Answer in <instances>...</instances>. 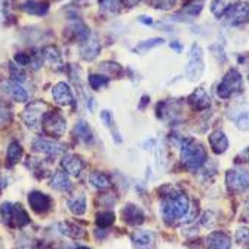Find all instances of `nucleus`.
I'll list each match as a JSON object with an SVG mask.
<instances>
[{
  "instance_id": "37998d69",
  "label": "nucleus",
  "mask_w": 249,
  "mask_h": 249,
  "mask_svg": "<svg viewBox=\"0 0 249 249\" xmlns=\"http://www.w3.org/2000/svg\"><path fill=\"white\" fill-rule=\"evenodd\" d=\"M202 226H205V227H212L213 224H215V215H213V212H205L203 213V216H202Z\"/></svg>"
},
{
  "instance_id": "2f4dec72",
  "label": "nucleus",
  "mask_w": 249,
  "mask_h": 249,
  "mask_svg": "<svg viewBox=\"0 0 249 249\" xmlns=\"http://www.w3.org/2000/svg\"><path fill=\"white\" fill-rule=\"evenodd\" d=\"M59 231L62 233V234H67V236H70V237H82L83 234H85V231H83V229L82 227H79L77 224H73V223H61L59 226Z\"/></svg>"
},
{
  "instance_id": "f704fd0d",
  "label": "nucleus",
  "mask_w": 249,
  "mask_h": 249,
  "mask_svg": "<svg viewBox=\"0 0 249 249\" xmlns=\"http://www.w3.org/2000/svg\"><path fill=\"white\" fill-rule=\"evenodd\" d=\"M88 82H89V86L93 90H100V89H103V88H106L108 85V77L101 76V74H90L88 77Z\"/></svg>"
},
{
  "instance_id": "20e7f679",
  "label": "nucleus",
  "mask_w": 249,
  "mask_h": 249,
  "mask_svg": "<svg viewBox=\"0 0 249 249\" xmlns=\"http://www.w3.org/2000/svg\"><path fill=\"white\" fill-rule=\"evenodd\" d=\"M0 215H2L3 223L9 227L21 229L30 223V218L25 209L19 203H11V202L3 203L0 206Z\"/></svg>"
},
{
  "instance_id": "49530a36",
  "label": "nucleus",
  "mask_w": 249,
  "mask_h": 249,
  "mask_svg": "<svg viewBox=\"0 0 249 249\" xmlns=\"http://www.w3.org/2000/svg\"><path fill=\"white\" fill-rule=\"evenodd\" d=\"M169 46H171L172 49H175L177 52H181V51H182V45H181L179 42H177V40H175V42H172Z\"/></svg>"
},
{
  "instance_id": "6e6552de",
  "label": "nucleus",
  "mask_w": 249,
  "mask_h": 249,
  "mask_svg": "<svg viewBox=\"0 0 249 249\" xmlns=\"http://www.w3.org/2000/svg\"><path fill=\"white\" fill-rule=\"evenodd\" d=\"M0 93L11 101L15 103H27L28 93L19 82L12 79H2L0 80Z\"/></svg>"
},
{
  "instance_id": "39448f33",
  "label": "nucleus",
  "mask_w": 249,
  "mask_h": 249,
  "mask_svg": "<svg viewBox=\"0 0 249 249\" xmlns=\"http://www.w3.org/2000/svg\"><path fill=\"white\" fill-rule=\"evenodd\" d=\"M42 129L48 137L59 138L66 134L67 120L59 111H46L42 119Z\"/></svg>"
},
{
  "instance_id": "4c0bfd02",
  "label": "nucleus",
  "mask_w": 249,
  "mask_h": 249,
  "mask_svg": "<svg viewBox=\"0 0 249 249\" xmlns=\"http://www.w3.org/2000/svg\"><path fill=\"white\" fill-rule=\"evenodd\" d=\"M101 70L113 74V76H120L123 73V69L117 64V62H111V61H106L101 64Z\"/></svg>"
},
{
  "instance_id": "3c124183",
  "label": "nucleus",
  "mask_w": 249,
  "mask_h": 249,
  "mask_svg": "<svg viewBox=\"0 0 249 249\" xmlns=\"http://www.w3.org/2000/svg\"><path fill=\"white\" fill-rule=\"evenodd\" d=\"M55 249H58V248H55Z\"/></svg>"
},
{
  "instance_id": "9b49d317",
  "label": "nucleus",
  "mask_w": 249,
  "mask_h": 249,
  "mask_svg": "<svg viewBox=\"0 0 249 249\" xmlns=\"http://www.w3.org/2000/svg\"><path fill=\"white\" fill-rule=\"evenodd\" d=\"M224 17L231 25H242L249 22V3H234Z\"/></svg>"
},
{
  "instance_id": "c9c22d12",
  "label": "nucleus",
  "mask_w": 249,
  "mask_h": 249,
  "mask_svg": "<svg viewBox=\"0 0 249 249\" xmlns=\"http://www.w3.org/2000/svg\"><path fill=\"white\" fill-rule=\"evenodd\" d=\"M114 223V213L113 212H98L97 213V224L98 227L101 229H106V227H110L111 224Z\"/></svg>"
},
{
  "instance_id": "a211bd4d",
  "label": "nucleus",
  "mask_w": 249,
  "mask_h": 249,
  "mask_svg": "<svg viewBox=\"0 0 249 249\" xmlns=\"http://www.w3.org/2000/svg\"><path fill=\"white\" fill-rule=\"evenodd\" d=\"M206 246L209 249H230L231 239L224 231H212L206 237Z\"/></svg>"
},
{
  "instance_id": "8fccbe9b",
  "label": "nucleus",
  "mask_w": 249,
  "mask_h": 249,
  "mask_svg": "<svg viewBox=\"0 0 249 249\" xmlns=\"http://www.w3.org/2000/svg\"><path fill=\"white\" fill-rule=\"evenodd\" d=\"M0 249H2V245H0Z\"/></svg>"
},
{
  "instance_id": "412c9836",
  "label": "nucleus",
  "mask_w": 249,
  "mask_h": 249,
  "mask_svg": "<svg viewBox=\"0 0 249 249\" xmlns=\"http://www.w3.org/2000/svg\"><path fill=\"white\" fill-rule=\"evenodd\" d=\"M101 52V45L95 39H86L80 43V56L86 61L95 59Z\"/></svg>"
},
{
  "instance_id": "09e8293b",
  "label": "nucleus",
  "mask_w": 249,
  "mask_h": 249,
  "mask_svg": "<svg viewBox=\"0 0 249 249\" xmlns=\"http://www.w3.org/2000/svg\"><path fill=\"white\" fill-rule=\"evenodd\" d=\"M74 249H89V248H86V246H76Z\"/></svg>"
},
{
  "instance_id": "4468645a",
  "label": "nucleus",
  "mask_w": 249,
  "mask_h": 249,
  "mask_svg": "<svg viewBox=\"0 0 249 249\" xmlns=\"http://www.w3.org/2000/svg\"><path fill=\"white\" fill-rule=\"evenodd\" d=\"M28 205L37 213L48 212L52 206V199L42 192H31L28 195Z\"/></svg>"
},
{
  "instance_id": "58836bf2",
  "label": "nucleus",
  "mask_w": 249,
  "mask_h": 249,
  "mask_svg": "<svg viewBox=\"0 0 249 249\" xmlns=\"http://www.w3.org/2000/svg\"><path fill=\"white\" fill-rule=\"evenodd\" d=\"M24 67H21V66H17V64H11V77H12V80H15V82H24V80H27V73L22 70Z\"/></svg>"
},
{
  "instance_id": "473e14b6",
  "label": "nucleus",
  "mask_w": 249,
  "mask_h": 249,
  "mask_svg": "<svg viewBox=\"0 0 249 249\" xmlns=\"http://www.w3.org/2000/svg\"><path fill=\"white\" fill-rule=\"evenodd\" d=\"M100 117H101L103 123L106 124V126H107V128L111 131V134L114 135V140H116L117 142H120V141H122V138H120V134H119V131L116 129V124H114L113 114H111L110 111H107V110H103V111H101V114H100Z\"/></svg>"
},
{
  "instance_id": "ddd939ff",
  "label": "nucleus",
  "mask_w": 249,
  "mask_h": 249,
  "mask_svg": "<svg viewBox=\"0 0 249 249\" xmlns=\"http://www.w3.org/2000/svg\"><path fill=\"white\" fill-rule=\"evenodd\" d=\"M52 98L59 106H73L74 104L73 92L66 82H58L52 88Z\"/></svg>"
},
{
  "instance_id": "f8f14e48",
  "label": "nucleus",
  "mask_w": 249,
  "mask_h": 249,
  "mask_svg": "<svg viewBox=\"0 0 249 249\" xmlns=\"http://www.w3.org/2000/svg\"><path fill=\"white\" fill-rule=\"evenodd\" d=\"M229 117L240 131H249V103H243L231 108Z\"/></svg>"
},
{
  "instance_id": "7c9ffc66",
  "label": "nucleus",
  "mask_w": 249,
  "mask_h": 249,
  "mask_svg": "<svg viewBox=\"0 0 249 249\" xmlns=\"http://www.w3.org/2000/svg\"><path fill=\"white\" fill-rule=\"evenodd\" d=\"M6 158H8V162L9 165H15L21 160L22 158V147L17 142V141H12L8 147V151H6Z\"/></svg>"
},
{
  "instance_id": "de8ad7c7",
  "label": "nucleus",
  "mask_w": 249,
  "mask_h": 249,
  "mask_svg": "<svg viewBox=\"0 0 249 249\" xmlns=\"http://www.w3.org/2000/svg\"><path fill=\"white\" fill-rule=\"evenodd\" d=\"M138 19H140V22H142V24H145V25L153 24V19H151L150 17H140Z\"/></svg>"
},
{
  "instance_id": "6ab92c4d",
  "label": "nucleus",
  "mask_w": 249,
  "mask_h": 249,
  "mask_svg": "<svg viewBox=\"0 0 249 249\" xmlns=\"http://www.w3.org/2000/svg\"><path fill=\"white\" fill-rule=\"evenodd\" d=\"M61 165H62V168H64V171L69 175H73V177L80 175V172L85 168V162L82 160V158H79V156H76V154L64 156V158H62Z\"/></svg>"
},
{
  "instance_id": "aec40b11",
  "label": "nucleus",
  "mask_w": 249,
  "mask_h": 249,
  "mask_svg": "<svg viewBox=\"0 0 249 249\" xmlns=\"http://www.w3.org/2000/svg\"><path fill=\"white\" fill-rule=\"evenodd\" d=\"M122 218L123 221H126L131 226H140L144 223V212L141 208L135 205H126L122 209Z\"/></svg>"
},
{
  "instance_id": "393cba45",
  "label": "nucleus",
  "mask_w": 249,
  "mask_h": 249,
  "mask_svg": "<svg viewBox=\"0 0 249 249\" xmlns=\"http://www.w3.org/2000/svg\"><path fill=\"white\" fill-rule=\"evenodd\" d=\"M234 0H212L211 2V12L216 17L221 18L227 14V11L234 5Z\"/></svg>"
},
{
  "instance_id": "a18cd8bd",
  "label": "nucleus",
  "mask_w": 249,
  "mask_h": 249,
  "mask_svg": "<svg viewBox=\"0 0 249 249\" xmlns=\"http://www.w3.org/2000/svg\"><path fill=\"white\" fill-rule=\"evenodd\" d=\"M141 0H122V3L124 5V6H128V8H134L137 3H140Z\"/></svg>"
},
{
  "instance_id": "603ef678",
  "label": "nucleus",
  "mask_w": 249,
  "mask_h": 249,
  "mask_svg": "<svg viewBox=\"0 0 249 249\" xmlns=\"http://www.w3.org/2000/svg\"><path fill=\"white\" fill-rule=\"evenodd\" d=\"M248 249H249V248H248Z\"/></svg>"
},
{
  "instance_id": "e433bc0d",
  "label": "nucleus",
  "mask_w": 249,
  "mask_h": 249,
  "mask_svg": "<svg viewBox=\"0 0 249 249\" xmlns=\"http://www.w3.org/2000/svg\"><path fill=\"white\" fill-rule=\"evenodd\" d=\"M202 8H203V2H202V0H193L192 3H189V5H187L182 9V12L187 14V15H190V17H196V15L200 14Z\"/></svg>"
},
{
  "instance_id": "0eeeda50",
  "label": "nucleus",
  "mask_w": 249,
  "mask_h": 249,
  "mask_svg": "<svg viewBox=\"0 0 249 249\" xmlns=\"http://www.w3.org/2000/svg\"><path fill=\"white\" fill-rule=\"evenodd\" d=\"M48 106L42 101H35L30 106H27V108L22 113V120L25 123V126L31 131H40L42 129V119L46 114Z\"/></svg>"
},
{
  "instance_id": "1a4fd4ad",
  "label": "nucleus",
  "mask_w": 249,
  "mask_h": 249,
  "mask_svg": "<svg viewBox=\"0 0 249 249\" xmlns=\"http://www.w3.org/2000/svg\"><path fill=\"white\" fill-rule=\"evenodd\" d=\"M227 187L231 192H245L249 189V169L237 168L231 169L226 175Z\"/></svg>"
},
{
  "instance_id": "b1692460",
  "label": "nucleus",
  "mask_w": 249,
  "mask_h": 249,
  "mask_svg": "<svg viewBox=\"0 0 249 249\" xmlns=\"http://www.w3.org/2000/svg\"><path fill=\"white\" fill-rule=\"evenodd\" d=\"M21 9L28 14V15H37V17H42L48 12V5L46 3H42V2H36V0H27L21 5Z\"/></svg>"
},
{
  "instance_id": "4be33fe9",
  "label": "nucleus",
  "mask_w": 249,
  "mask_h": 249,
  "mask_svg": "<svg viewBox=\"0 0 249 249\" xmlns=\"http://www.w3.org/2000/svg\"><path fill=\"white\" fill-rule=\"evenodd\" d=\"M209 145L215 154H224L229 148V140L223 131H215L209 135Z\"/></svg>"
},
{
  "instance_id": "7ed1b4c3",
  "label": "nucleus",
  "mask_w": 249,
  "mask_h": 249,
  "mask_svg": "<svg viewBox=\"0 0 249 249\" xmlns=\"http://www.w3.org/2000/svg\"><path fill=\"white\" fill-rule=\"evenodd\" d=\"M242 90H243L242 74L236 69H231L226 73L220 85L216 86V95L223 100H230L242 93Z\"/></svg>"
},
{
  "instance_id": "bb28decb",
  "label": "nucleus",
  "mask_w": 249,
  "mask_h": 249,
  "mask_svg": "<svg viewBox=\"0 0 249 249\" xmlns=\"http://www.w3.org/2000/svg\"><path fill=\"white\" fill-rule=\"evenodd\" d=\"M74 132L76 135L79 137L80 141L89 144V142H93V134H92V129L89 128V124L85 122V120H79L76 123V128H74Z\"/></svg>"
},
{
  "instance_id": "f03ea898",
  "label": "nucleus",
  "mask_w": 249,
  "mask_h": 249,
  "mask_svg": "<svg viewBox=\"0 0 249 249\" xmlns=\"http://www.w3.org/2000/svg\"><path fill=\"white\" fill-rule=\"evenodd\" d=\"M181 160L189 169L196 171L206 163L208 154L205 147L199 141L193 138H185L181 142Z\"/></svg>"
},
{
  "instance_id": "dca6fc26",
  "label": "nucleus",
  "mask_w": 249,
  "mask_h": 249,
  "mask_svg": "<svg viewBox=\"0 0 249 249\" xmlns=\"http://www.w3.org/2000/svg\"><path fill=\"white\" fill-rule=\"evenodd\" d=\"M42 59L53 70H62L64 69V61H62V55L55 46H46L42 49Z\"/></svg>"
},
{
  "instance_id": "a19ab883",
  "label": "nucleus",
  "mask_w": 249,
  "mask_h": 249,
  "mask_svg": "<svg viewBox=\"0 0 249 249\" xmlns=\"http://www.w3.org/2000/svg\"><path fill=\"white\" fill-rule=\"evenodd\" d=\"M14 61H15V64H17V66L30 67L31 64H33V56L28 55V53H24V52H19V53L15 55Z\"/></svg>"
},
{
  "instance_id": "9d476101",
  "label": "nucleus",
  "mask_w": 249,
  "mask_h": 249,
  "mask_svg": "<svg viewBox=\"0 0 249 249\" xmlns=\"http://www.w3.org/2000/svg\"><path fill=\"white\" fill-rule=\"evenodd\" d=\"M33 148L36 151L48 154V156H59V154H64L67 150L66 144L49 140V138H42V137H39L33 141Z\"/></svg>"
},
{
  "instance_id": "a878e982",
  "label": "nucleus",
  "mask_w": 249,
  "mask_h": 249,
  "mask_svg": "<svg viewBox=\"0 0 249 249\" xmlns=\"http://www.w3.org/2000/svg\"><path fill=\"white\" fill-rule=\"evenodd\" d=\"M88 181L90 182L92 187H95V189H98V190H107V189H110V185H111L110 178L103 172H92L89 175Z\"/></svg>"
},
{
  "instance_id": "423d86ee",
  "label": "nucleus",
  "mask_w": 249,
  "mask_h": 249,
  "mask_svg": "<svg viewBox=\"0 0 249 249\" xmlns=\"http://www.w3.org/2000/svg\"><path fill=\"white\" fill-rule=\"evenodd\" d=\"M203 71H205L203 49L197 43H195L190 48L189 62H187V69H185V76L190 82H196L202 77Z\"/></svg>"
},
{
  "instance_id": "c03bdc74",
  "label": "nucleus",
  "mask_w": 249,
  "mask_h": 249,
  "mask_svg": "<svg viewBox=\"0 0 249 249\" xmlns=\"http://www.w3.org/2000/svg\"><path fill=\"white\" fill-rule=\"evenodd\" d=\"M212 48H213V49H216V52H215V51H211V52H213V55L218 58V61H220V56H221V61H223V62H226L227 56H226V53H224L223 48H221L220 45H212Z\"/></svg>"
},
{
  "instance_id": "ea45409f",
  "label": "nucleus",
  "mask_w": 249,
  "mask_h": 249,
  "mask_svg": "<svg viewBox=\"0 0 249 249\" xmlns=\"http://www.w3.org/2000/svg\"><path fill=\"white\" fill-rule=\"evenodd\" d=\"M234 240L239 245H249V229L248 227H239L234 233Z\"/></svg>"
},
{
  "instance_id": "c756f323",
  "label": "nucleus",
  "mask_w": 249,
  "mask_h": 249,
  "mask_svg": "<svg viewBox=\"0 0 249 249\" xmlns=\"http://www.w3.org/2000/svg\"><path fill=\"white\" fill-rule=\"evenodd\" d=\"M98 5L104 14L116 15L122 9V0H98Z\"/></svg>"
},
{
  "instance_id": "cd10ccee",
  "label": "nucleus",
  "mask_w": 249,
  "mask_h": 249,
  "mask_svg": "<svg viewBox=\"0 0 249 249\" xmlns=\"http://www.w3.org/2000/svg\"><path fill=\"white\" fill-rule=\"evenodd\" d=\"M69 209L71 211V213L80 216L86 212V199L83 195H77L74 197H71L69 200Z\"/></svg>"
},
{
  "instance_id": "f257e3e1",
  "label": "nucleus",
  "mask_w": 249,
  "mask_h": 249,
  "mask_svg": "<svg viewBox=\"0 0 249 249\" xmlns=\"http://www.w3.org/2000/svg\"><path fill=\"white\" fill-rule=\"evenodd\" d=\"M190 209V200L184 193H179L169 187V192L162 196V216L168 226L175 224L178 220H184Z\"/></svg>"
},
{
  "instance_id": "2eb2a0df",
  "label": "nucleus",
  "mask_w": 249,
  "mask_h": 249,
  "mask_svg": "<svg viewBox=\"0 0 249 249\" xmlns=\"http://www.w3.org/2000/svg\"><path fill=\"white\" fill-rule=\"evenodd\" d=\"M189 104L193 107V110L203 111V110L211 107L212 101H211L209 93L203 88H197L192 92V95L189 97Z\"/></svg>"
},
{
  "instance_id": "79ce46f5",
  "label": "nucleus",
  "mask_w": 249,
  "mask_h": 249,
  "mask_svg": "<svg viewBox=\"0 0 249 249\" xmlns=\"http://www.w3.org/2000/svg\"><path fill=\"white\" fill-rule=\"evenodd\" d=\"M178 0H151V5L156 9H162V11H169L177 5Z\"/></svg>"
},
{
  "instance_id": "72a5a7b5",
  "label": "nucleus",
  "mask_w": 249,
  "mask_h": 249,
  "mask_svg": "<svg viewBox=\"0 0 249 249\" xmlns=\"http://www.w3.org/2000/svg\"><path fill=\"white\" fill-rule=\"evenodd\" d=\"M11 120H12L11 107L3 100H0V128H3V126H6V124H9Z\"/></svg>"
},
{
  "instance_id": "f3484780",
  "label": "nucleus",
  "mask_w": 249,
  "mask_h": 249,
  "mask_svg": "<svg viewBox=\"0 0 249 249\" xmlns=\"http://www.w3.org/2000/svg\"><path fill=\"white\" fill-rule=\"evenodd\" d=\"M131 239L135 249H154L156 246L154 234L148 230H138L131 236Z\"/></svg>"
},
{
  "instance_id": "5701e85b",
  "label": "nucleus",
  "mask_w": 249,
  "mask_h": 249,
  "mask_svg": "<svg viewBox=\"0 0 249 249\" xmlns=\"http://www.w3.org/2000/svg\"><path fill=\"white\" fill-rule=\"evenodd\" d=\"M51 187L58 192H69L71 189L69 174L64 171H56L51 178Z\"/></svg>"
},
{
  "instance_id": "c85d7f7f",
  "label": "nucleus",
  "mask_w": 249,
  "mask_h": 249,
  "mask_svg": "<svg viewBox=\"0 0 249 249\" xmlns=\"http://www.w3.org/2000/svg\"><path fill=\"white\" fill-rule=\"evenodd\" d=\"M163 42H165V40H163L162 37H151V39H147V40L140 42V43L134 48V51L138 52V53H145V52L150 51V49H154V48H158V46H162Z\"/></svg>"
}]
</instances>
